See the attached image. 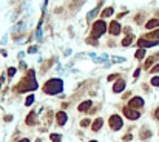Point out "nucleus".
I'll return each instance as SVG.
<instances>
[{
  "instance_id": "nucleus-1",
  "label": "nucleus",
  "mask_w": 159,
  "mask_h": 142,
  "mask_svg": "<svg viewBox=\"0 0 159 142\" xmlns=\"http://www.w3.org/2000/svg\"><path fill=\"white\" fill-rule=\"evenodd\" d=\"M37 88V84H36V79H34V71L31 70L28 73V77H25L22 82H20V85L17 86L19 91H31V90H36Z\"/></svg>"
},
{
  "instance_id": "nucleus-2",
  "label": "nucleus",
  "mask_w": 159,
  "mask_h": 142,
  "mask_svg": "<svg viewBox=\"0 0 159 142\" xmlns=\"http://www.w3.org/2000/svg\"><path fill=\"white\" fill-rule=\"evenodd\" d=\"M64 90V82L60 79H51L43 85V91L46 94H57Z\"/></svg>"
},
{
  "instance_id": "nucleus-3",
  "label": "nucleus",
  "mask_w": 159,
  "mask_h": 142,
  "mask_svg": "<svg viewBox=\"0 0 159 142\" xmlns=\"http://www.w3.org/2000/svg\"><path fill=\"white\" fill-rule=\"evenodd\" d=\"M105 30H107V23L103 22V20H98V22L93 25V34H91V37L93 39L100 37L103 32H105Z\"/></svg>"
},
{
  "instance_id": "nucleus-4",
  "label": "nucleus",
  "mask_w": 159,
  "mask_h": 142,
  "mask_svg": "<svg viewBox=\"0 0 159 142\" xmlns=\"http://www.w3.org/2000/svg\"><path fill=\"white\" fill-rule=\"evenodd\" d=\"M122 125H124V122H122L121 116H117V114H113V116L110 117V127H111V130L117 131V130H121V128H122Z\"/></svg>"
},
{
  "instance_id": "nucleus-5",
  "label": "nucleus",
  "mask_w": 159,
  "mask_h": 142,
  "mask_svg": "<svg viewBox=\"0 0 159 142\" xmlns=\"http://www.w3.org/2000/svg\"><path fill=\"white\" fill-rule=\"evenodd\" d=\"M124 114H125V117L130 119V120H136V119L141 117V113L137 111V110L130 108V107H125V108H124Z\"/></svg>"
},
{
  "instance_id": "nucleus-6",
  "label": "nucleus",
  "mask_w": 159,
  "mask_h": 142,
  "mask_svg": "<svg viewBox=\"0 0 159 142\" xmlns=\"http://www.w3.org/2000/svg\"><path fill=\"white\" fill-rule=\"evenodd\" d=\"M128 107L133 108V110H137V108H142L144 107V99L142 97H133L128 102Z\"/></svg>"
},
{
  "instance_id": "nucleus-7",
  "label": "nucleus",
  "mask_w": 159,
  "mask_h": 142,
  "mask_svg": "<svg viewBox=\"0 0 159 142\" xmlns=\"http://www.w3.org/2000/svg\"><path fill=\"white\" fill-rule=\"evenodd\" d=\"M155 45H158V42H153V40H147V39H139L137 40V46H141V48L144 50V48H150V46H155Z\"/></svg>"
},
{
  "instance_id": "nucleus-8",
  "label": "nucleus",
  "mask_w": 159,
  "mask_h": 142,
  "mask_svg": "<svg viewBox=\"0 0 159 142\" xmlns=\"http://www.w3.org/2000/svg\"><path fill=\"white\" fill-rule=\"evenodd\" d=\"M121 32V25L116 22V20H113L111 23H110V34H113V36H117Z\"/></svg>"
},
{
  "instance_id": "nucleus-9",
  "label": "nucleus",
  "mask_w": 159,
  "mask_h": 142,
  "mask_svg": "<svg viewBox=\"0 0 159 142\" xmlns=\"http://www.w3.org/2000/svg\"><path fill=\"white\" fill-rule=\"evenodd\" d=\"M122 90H125V80L119 79L117 82L113 85V93H121Z\"/></svg>"
},
{
  "instance_id": "nucleus-10",
  "label": "nucleus",
  "mask_w": 159,
  "mask_h": 142,
  "mask_svg": "<svg viewBox=\"0 0 159 142\" xmlns=\"http://www.w3.org/2000/svg\"><path fill=\"white\" fill-rule=\"evenodd\" d=\"M56 117H57V124L62 127V125H65L66 124V120H68V116H66V113L65 111H59L56 114Z\"/></svg>"
},
{
  "instance_id": "nucleus-11",
  "label": "nucleus",
  "mask_w": 159,
  "mask_h": 142,
  "mask_svg": "<svg viewBox=\"0 0 159 142\" xmlns=\"http://www.w3.org/2000/svg\"><path fill=\"white\" fill-rule=\"evenodd\" d=\"M156 26H159V19H151V20H148V22L145 23V28L147 30H153V28H156Z\"/></svg>"
},
{
  "instance_id": "nucleus-12",
  "label": "nucleus",
  "mask_w": 159,
  "mask_h": 142,
  "mask_svg": "<svg viewBox=\"0 0 159 142\" xmlns=\"http://www.w3.org/2000/svg\"><path fill=\"white\" fill-rule=\"evenodd\" d=\"M90 107H91V100H85V102H82V104L79 105V111H80V113L88 111Z\"/></svg>"
},
{
  "instance_id": "nucleus-13",
  "label": "nucleus",
  "mask_w": 159,
  "mask_h": 142,
  "mask_svg": "<svg viewBox=\"0 0 159 142\" xmlns=\"http://www.w3.org/2000/svg\"><path fill=\"white\" fill-rule=\"evenodd\" d=\"M102 125H103V120L100 117H98V119L94 120V124H93V131H99L100 128H102Z\"/></svg>"
},
{
  "instance_id": "nucleus-14",
  "label": "nucleus",
  "mask_w": 159,
  "mask_h": 142,
  "mask_svg": "<svg viewBox=\"0 0 159 142\" xmlns=\"http://www.w3.org/2000/svg\"><path fill=\"white\" fill-rule=\"evenodd\" d=\"M34 124H36V113L31 111L26 117V125H34Z\"/></svg>"
},
{
  "instance_id": "nucleus-15",
  "label": "nucleus",
  "mask_w": 159,
  "mask_h": 142,
  "mask_svg": "<svg viewBox=\"0 0 159 142\" xmlns=\"http://www.w3.org/2000/svg\"><path fill=\"white\" fill-rule=\"evenodd\" d=\"M144 39H151L153 42H158V39H159V30L153 31V32H150V34H147Z\"/></svg>"
},
{
  "instance_id": "nucleus-16",
  "label": "nucleus",
  "mask_w": 159,
  "mask_h": 142,
  "mask_svg": "<svg viewBox=\"0 0 159 142\" xmlns=\"http://www.w3.org/2000/svg\"><path fill=\"white\" fill-rule=\"evenodd\" d=\"M158 59H159V53H158V54H155L153 57H150V59L147 60V62H145V68H150V66H151V63H153V62H156Z\"/></svg>"
},
{
  "instance_id": "nucleus-17",
  "label": "nucleus",
  "mask_w": 159,
  "mask_h": 142,
  "mask_svg": "<svg viewBox=\"0 0 159 142\" xmlns=\"http://www.w3.org/2000/svg\"><path fill=\"white\" fill-rule=\"evenodd\" d=\"M133 39H134V37H133V34H128L125 39L122 40V45H124V46H130V43L133 42Z\"/></svg>"
},
{
  "instance_id": "nucleus-18",
  "label": "nucleus",
  "mask_w": 159,
  "mask_h": 142,
  "mask_svg": "<svg viewBox=\"0 0 159 142\" xmlns=\"http://www.w3.org/2000/svg\"><path fill=\"white\" fill-rule=\"evenodd\" d=\"M134 57H136V59H144V57H145V50L139 48V50L136 51V54H134Z\"/></svg>"
},
{
  "instance_id": "nucleus-19",
  "label": "nucleus",
  "mask_w": 159,
  "mask_h": 142,
  "mask_svg": "<svg viewBox=\"0 0 159 142\" xmlns=\"http://www.w3.org/2000/svg\"><path fill=\"white\" fill-rule=\"evenodd\" d=\"M113 12H114V8H107L105 11L102 12V19H103V17H108V16H111Z\"/></svg>"
},
{
  "instance_id": "nucleus-20",
  "label": "nucleus",
  "mask_w": 159,
  "mask_h": 142,
  "mask_svg": "<svg viewBox=\"0 0 159 142\" xmlns=\"http://www.w3.org/2000/svg\"><path fill=\"white\" fill-rule=\"evenodd\" d=\"M50 138H51V141H53V142H62V136H60V134H56V133H53Z\"/></svg>"
},
{
  "instance_id": "nucleus-21",
  "label": "nucleus",
  "mask_w": 159,
  "mask_h": 142,
  "mask_svg": "<svg viewBox=\"0 0 159 142\" xmlns=\"http://www.w3.org/2000/svg\"><path fill=\"white\" fill-rule=\"evenodd\" d=\"M98 12H99V8H94V9H93L91 12H88V16H87V19H88V20H90V19H93V17H94L96 14H98Z\"/></svg>"
},
{
  "instance_id": "nucleus-22",
  "label": "nucleus",
  "mask_w": 159,
  "mask_h": 142,
  "mask_svg": "<svg viewBox=\"0 0 159 142\" xmlns=\"http://www.w3.org/2000/svg\"><path fill=\"white\" fill-rule=\"evenodd\" d=\"M33 102H34V96H33V94H30V96L26 97V100H25V105H26V107H30Z\"/></svg>"
},
{
  "instance_id": "nucleus-23",
  "label": "nucleus",
  "mask_w": 159,
  "mask_h": 142,
  "mask_svg": "<svg viewBox=\"0 0 159 142\" xmlns=\"http://www.w3.org/2000/svg\"><path fill=\"white\" fill-rule=\"evenodd\" d=\"M141 138H142V139H148V138H151V131L144 130V131L141 133Z\"/></svg>"
},
{
  "instance_id": "nucleus-24",
  "label": "nucleus",
  "mask_w": 159,
  "mask_h": 142,
  "mask_svg": "<svg viewBox=\"0 0 159 142\" xmlns=\"http://www.w3.org/2000/svg\"><path fill=\"white\" fill-rule=\"evenodd\" d=\"M90 124H91V120H90V119H84V120H82V122H80V127H88Z\"/></svg>"
},
{
  "instance_id": "nucleus-25",
  "label": "nucleus",
  "mask_w": 159,
  "mask_h": 142,
  "mask_svg": "<svg viewBox=\"0 0 159 142\" xmlns=\"http://www.w3.org/2000/svg\"><path fill=\"white\" fill-rule=\"evenodd\" d=\"M16 71H17V70H16V68H12V66H11V68H8V76H9V77H12V76L16 74Z\"/></svg>"
},
{
  "instance_id": "nucleus-26",
  "label": "nucleus",
  "mask_w": 159,
  "mask_h": 142,
  "mask_svg": "<svg viewBox=\"0 0 159 142\" xmlns=\"http://www.w3.org/2000/svg\"><path fill=\"white\" fill-rule=\"evenodd\" d=\"M151 85H153V86H159V77H153V79H151Z\"/></svg>"
},
{
  "instance_id": "nucleus-27",
  "label": "nucleus",
  "mask_w": 159,
  "mask_h": 142,
  "mask_svg": "<svg viewBox=\"0 0 159 142\" xmlns=\"http://www.w3.org/2000/svg\"><path fill=\"white\" fill-rule=\"evenodd\" d=\"M122 139H124V141H131V139H133V136H131V134L128 133V134H125V136H124Z\"/></svg>"
},
{
  "instance_id": "nucleus-28",
  "label": "nucleus",
  "mask_w": 159,
  "mask_h": 142,
  "mask_svg": "<svg viewBox=\"0 0 159 142\" xmlns=\"http://www.w3.org/2000/svg\"><path fill=\"white\" fill-rule=\"evenodd\" d=\"M151 73H159V65H156V66H153V68L150 70Z\"/></svg>"
},
{
  "instance_id": "nucleus-29",
  "label": "nucleus",
  "mask_w": 159,
  "mask_h": 142,
  "mask_svg": "<svg viewBox=\"0 0 159 142\" xmlns=\"http://www.w3.org/2000/svg\"><path fill=\"white\" fill-rule=\"evenodd\" d=\"M117 77V74H111V76H108V80H114Z\"/></svg>"
},
{
  "instance_id": "nucleus-30",
  "label": "nucleus",
  "mask_w": 159,
  "mask_h": 142,
  "mask_svg": "<svg viewBox=\"0 0 159 142\" xmlns=\"http://www.w3.org/2000/svg\"><path fill=\"white\" fill-rule=\"evenodd\" d=\"M139 74H141V71H139V70H136V71H134V79L139 77Z\"/></svg>"
},
{
  "instance_id": "nucleus-31",
  "label": "nucleus",
  "mask_w": 159,
  "mask_h": 142,
  "mask_svg": "<svg viewBox=\"0 0 159 142\" xmlns=\"http://www.w3.org/2000/svg\"><path fill=\"white\" fill-rule=\"evenodd\" d=\"M155 117H156V119L159 120V108H158V110L155 111Z\"/></svg>"
},
{
  "instance_id": "nucleus-32",
  "label": "nucleus",
  "mask_w": 159,
  "mask_h": 142,
  "mask_svg": "<svg viewBox=\"0 0 159 142\" xmlns=\"http://www.w3.org/2000/svg\"><path fill=\"white\" fill-rule=\"evenodd\" d=\"M19 142H30V139H22V141H19Z\"/></svg>"
},
{
  "instance_id": "nucleus-33",
  "label": "nucleus",
  "mask_w": 159,
  "mask_h": 142,
  "mask_svg": "<svg viewBox=\"0 0 159 142\" xmlns=\"http://www.w3.org/2000/svg\"><path fill=\"white\" fill-rule=\"evenodd\" d=\"M90 142H98V141H90Z\"/></svg>"
}]
</instances>
